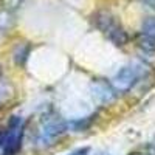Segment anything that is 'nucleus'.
<instances>
[{"label":"nucleus","instance_id":"12","mask_svg":"<svg viewBox=\"0 0 155 155\" xmlns=\"http://www.w3.org/2000/svg\"><path fill=\"white\" fill-rule=\"evenodd\" d=\"M2 2V8H5V9H8V11H14L17 6H20V3H22V0H0Z\"/></svg>","mask_w":155,"mask_h":155},{"label":"nucleus","instance_id":"4","mask_svg":"<svg viewBox=\"0 0 155 155\" xmlns=\"http://www.w3.org/2000/svg\"><path fill=\"white\" fill-rule=\"evenodd\" d=\"M140 76H141V70L138 67L126 65L115 73L110 84L116 90V93H126L137 85V82L140 81Z\"/></svg>","mask_w":155,"mask_h":155},{"label":"nucleus","instance_id":"11","mask_svg":"<svg viewBox=\"0 0 155 155\" xmlns=\"http://www.w3.org/2000/svg\"><path fill=\"white\" fill-rule=\"evenodd\" d=\"M141 33L155 37V17H147L141 23Z\"/></svg>","mask_w":155,"mask_h":155},{"label":"nucleus","instance_id":"15","mask_svg":"<svg viewBox=\"0 0 155 155\" xmlns=\"http://www.w3.org/2000/svg\"><path fill=\"white\" fill-rule=\"evenodd\" d=\"M2 143H3V130L0 129V147H2Z\"/></svg>","mask_w":155,"mask_h":155},{"label":"nucleus","instance_id":"6","mask_svg":"<svg viewBox=\"0 0 155 155\" xmlns=\"http://www.w3.org/2000/svg\"><path fill=\"white\" fill-rule=\"evenodd\" d=\"M30 51H31V45L27 44V42H22V44H17L14 47V51H12V59H14V64L19 67H23L28 61V56H30Z\"/></svg>","mask_w":155,"mask_h":155},{"label":"nucleus","instance_id":"1","mask_svg":"<svg viewBox=\"0 0 155 155\" xmlns=\"http://www.w3.org/2000/svg\"><path fill=\"white\" fill-rule=\"evenodd\" d=\"M68 129V123L61 118L58 113L50 112L47 115H44L41 118L37 127V134H36V143L41 147H48L53 146L56 141L67 132Z\"/></svg>","mask_w":155,"mask_h":155},{"label":"nucleus","instance_id":"17","mask_svg":"<svg viewBox=\"0 0 155 155\" xmlns=\"http://www.w3.org/2000/svg\"><path fill=\"white\" fill-rule=\"evenodd\" d=\"M130 155H147V153H140V152H135V153H130Z\"/></svg>","mask_w":155,"mask_h":155},{"label":"nucleus","instance_id":"3","mask_svg":"<svg viewBox=\"0 0 155 155\" xmlns=\"http://www.w3.org/2000/svg\"><path fill=\"white\" fill-rule=\"evenodd\" d=\"M23 140V121L20 116H11V120L3 130L2 155H17Z\"/></svg>","mask_w":155,"mask_h":155},{"label":"nucleus","instance_id":"16","mask_svg":"<svg viewBox=\"0 0 155 155\" xmlns=\"http://www.w3.org/2000/svg\"><path fill=\"white\" fill-rule=\"evenodd\" d=\"M3 33H5L3 30H0V41H2V37H3Z\"/></svg>","mask_w":155,"mask_h":155},{"label":"nucleus","instance_id":"7","mask_svg":"<svg viewBox=\"0 0 155 155\" xmlns=\"http://www.w3.org/2000/svg\"><path fill=\"white\" fill-rule=\"evenodd\" d=\"M137 44H138V47L143 50V51H147V53H155V37L147 36L144 33H140L137 36Z\"/></svg>","mask_w":155,"mask_h":155},{"label":"nucleus","instance_id":"13","mask_svg":"<svg viewBox=\"0 0 155 155\" xmlns=\"http://www.w3.org/2000/svg\"><path fill=\"white\" fill-rule=\"evenodd\" d=\"M88 152H90V147H79V149L70 152L68 155H88Z\"/></svg>","mask_w":155,"mask_h":155},{"label":"nucleus","instance_id":"9","mask_svg":"<svg viewBox=\"0 0 155 155\" xmlns=\"http://www.w3.org/2000/svg\"><path fill=\"white\" fill-rule=\"evenodd\" d=\"M12 22H14V19H12V12L0 6V30H3V31L8 30L12 25Z\"/></svg>","mask_w":155,"mask_h":155},{"label":"nucleus","instance_id":"14","mask_svg":"<svg viewBox=\"0 0 155 155\" xmlns=\"http://www.w3.org/2000/svg\"><path fill=\"white\" fill-rule=\"evenodd\" d=\"M144 5H147L149 8H152V9H155V0H141Z\"/></svg>","mask_w":155,"mask_h":155},{"label":"nucleus","instance_id":"10","mask_svg":"<svg viewBox=\"0 0 155 155\" xmlns=\"http://www.w3.org/2000/svg\"><path fill=\"white\" fill-rule=\"evenodd\" d=\"M93 116H88V120L87 118H84V120H76V121H71V123H68V127H71L74 132H82V130H85V129H88L90 127V124H92V120Z\"/></svg>","mask_w":155,"mask_h":155},{"label":"nucleus","instance_id":"8","mask_svg":"<svg viewBox=\"0 0 155 155\" xmlns=\"http://www.w3.org/2000/svg\"><path fill=\"white\" fill-rule=\"evenodd\" d=\"M11 96H12V85L0 78V106H3Z\"/></svg>","mask_w":155,"mask_h":155},{"label":"nucleus","instance_id":"18","mask_svg":"<svg viewBox=\"0 0 155 155\" xmlns=\"http://www.w3.org/2000/svg\"><path fill=\"white\" fill-rule=\"evenodd\" d=\"M0 76H2V71H0Z\"/></svg>","mask_w":155,"mask_h":155},{"label":"nucleus","instance_id":"5","mask_svg":"<svg viewBox=\"0 0 155 155\" xmlns=\"http://www.w3.org/2000/svg\"><path fill=\"white\" fill-rule=\"evenodd\" d=\"M90 90H92V96L102 106L112 104L116 98V90L106 79H93L90 82Z\"/></svg>","mask_w":155,"mask_h":155},{"label":"nucleus","instance_id":"2","mask_svg":"<svg viewBox=\"0 0 155 155\" xmlns=\"http://www.w3.org/2000/svg\"><path fill=\"white\" fill-rule=\"evenodd\" d=\"M95 27L104 34L109 41L116 47H124L129 42V36L126 30L121 27V23L116 20V17L109 11H98L93 16Z\"/></svg>","mask_w":155,"mask_h":155}]
</instances>
